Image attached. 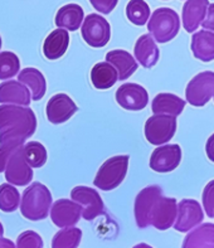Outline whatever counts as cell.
Wrapping results in <instances>:
<instances>
[{"label": "cell", "mask_w": 214, "mask_h": 248, "mask_svg": "<svg viewBox=\"0 0 214 248\" xmlns=\"http://www.w3.org/2000/svg\"><path fill=\"white\" fill-rule=\"evenodd\" d=\"M37 117L28 106L3 104L0 106V144L16 141L24 144L35 132Z\"/></svg>", "instance_id": "6da1fadb"}, {"label": "cell", "mask_w": 214, "mask_h": 248, "mask_svg": "<svg viewBox=\"0 0 214 248\" xmlns=\"http://www.w3.org/2000/svg\"><path fill=\"white\" fill-rule=\"evenodd\" d=\"M52 208V194L42 183H33L25 189L20 203L23 217L29 220H42L47 218Z\"/></svg>", "instance_id": "7a4b0ae2"}, {"label": "cell", "mask_w": 214, "mask_h": 248, "mask_svg": "<svg viewBox=\"0 0 214 248\" xmlns=\"http://www.w3.org/2000/svg\"><path fill=\"white\" fill-rule=\"evenodd\" d=\"M148 29L159 43H167L178 35L180 31V18L175 10L170 8H159L153 13Z\"/></svg>", "instance_id": "3957f363"}, {"label": "cell", "mask_w": 214, "mask_h": 248, "mask_svg": "<svg viewBox=\"0 0 214 248\" xmlns=\"http://www.w3.org/2000/svg\"><path fill=\"white\" fill-rule=\"evenodd\" d=\"M129 160V155H117V156L107 159L96 174V178L93 180L94 186H97L105 192L117 188L123 182L127 174Z\"/></svg>", "instance_id": "277c9868"}, {"label": "cell", "mask_w": 214, "mask_h": 248, "mask_svg": "<svg viewBox=\"0 0 214 248\" xmlns=\"http://www.w3.org/2000/svg\"><path fill=\"white\" fill-rule=\"evenodd\" d=\"M176 131V117L155 113L145 124V138L150 144L160 146L169 142Z\"/></svg>", "instance_id": "5b68a950"}, {"label": "cell", "mask_w": 214, "mask_h": 248, "mask_svg": "<svg viewBox=\"0 0 214 248\" xmlns=\"http://www.w3.org/2000/svg\"><path fill=\"white\" fill-rule=\"evenodd\" d=\"M214 96V72L204 71L193 77L185 88L186 101L192 106L203 107Z\"/></svg>", "instance_id": "8992f818"}, {"label": "cell", "mask_w": 214, "mask_h": 248, "mask_svg": "<svg viewBox=\"0 0 214 248\" xmlns=\"http://www.w3.org/2000/svg\"><path fill=\"white\" fill-rule=\"evenodd\" d=\"M83 41L93 48L105 47L111 38L110 23L102 16L88 14L81 27Z\"/></svg>", "instance_id": "52a82bcc"}, {"label": "cell", "mask_w": 214, "mask_h": 248, "mask_svg": "<svg viewBox=\"0 0 214 248\" xmlns=\"http://www.w3.org/2000/svg\"><path fill=\"white\" fill-rule=\"evenodd\" d=\"M6 182L16 186H25L33 179V169L24 155V145L16 149L10 156L5 169Z\"/></svg>", "instance_id": "ba28073f"}, {"label": "cell", "mask_w": 214, "mask_h": 248, "mask_svg": "<svg viewBox=\"0 0 214 248\" xmlns=\"http://www.w3.org/2000/svg\"><path fill=\"white\" fill-rule=\"evenodd\" d=\"M71 198L81 204L83 219L93 220L104 213L105 204L96 189L82 186H76L71 192Z\"/></svg>", "instance_id": "9c48e42d"}, {"label": "cell", "mask_w": 214, "mask_h": 248, "mask_svg": "<svg viewBox=\"0 0 214 248\" xmlns=\"http://www.w3.org/2000/svg\"><path fill=\"white\" fill-rule=\"evenodd\" d=\"M163 194V189L159 186H149L144 188L136 195L134 213H135L136 224L138 228H146L151 226L150 216L153 211V205L160 195Z\"/></svg>", "instance_id": "30bf717a"}, {"label": "cell", "mask_w": 214, "mask_h": 248, "mask_svg": "<svg viewBox=\"0 0 214 248\" xmlns=\"http://www.w3.org/2000/svg\"><path fill=\"white\" fill-rule=\"evenodd\" d=\"M182 161V148L178 144L160 145L150 157V168L156 173H170L179 167Z\"/></svg>", "instance_id": "8fae6325"}, {"label": "cell", "mask_w": 214, "mask_h": 248, "mask_svg": "<svg viewBox=\"0 0 214 248\" xmlns=\"http://www.w3.org/2000/svg\"><path fill=\"white\" fill-rule=\"evenodd\" d=\"M178 214V204L175 198H168L163 194L155 201L151 211L150 222L159 231H167L173 226Z\"/></svg>", "instance_id": "7c38bea8"}, {"label": "cell", "mask_w": 214, "mask_h": 248, "mask_svg": "<svg viewBox=\"0 0 214 248\" xmlns=\"http://www.w3.org/2000/svg\"><path fill=\"white\" fill-rule=\"evenodd\" d=\"M203 218H204V214H203V209L199 202L194 199H183L178 204V214H176L174 228L178 232H189L199 223H201Z\"/></svg>", "instance_id": "4fadbf2b"}, {"label": "cell", "mask_w": 214, "mask_h": 248, "mask_svg": "<svg viewBox=\"0 0 214 248\" xmlns=\"http://www.w3.org/2000/svg\"><path fill=\"white\" fill-rule=\"evenodd\" d=\"M77 111H78L77 105L66 93H57L52 96L46 107L48 121L54 125H60L68 121Z\"/></svg>", "instance_id": "5bb4252c"}, {"label": "cell", "mask_w": 214, "mask_h": 248, "mask_svg": "<svg viewBox=\"0 0 214 248\" xmlns=\"http://www.w3.org/2000/svg\"><path fill=\"white\" fill-rule=\"evenodd\" d=\"M82 217V207L75 201L60 199L50 208V219L60 228L73 227Z\"/></svg>", "instance_id": "9a60e30c"}, {"label": "cell", "mask_w": 214, "mask_h": 248, "mask_svg": "<svg viewBox=\"0 0 214 248\" xmlns=\"http://www.w3.org/2000/svg\"><path fill=\"white\" fill-rule=\"evenodd\" d=\"M116 101L120 106L129 111H140L149 102L148 91L138 83H125L116 91Z\"/></svg>", "instance_id": "2e32d148"}, {"label": "cell", "mask_w": 214, "mask_h": 248, "mask_svg": "<svg viewBox=\"0 0 214 248\" xmlns=\"http://www.w3.org/2000/svg\"><path fill=\"white\" fill-rule=\"evenodd\" d=\"M209 0H186L183 6V27L188 33L198 29L205 18Z\"/></svg>", "instance_id": "e0dca14e"}, {"label": "cell", "mask_w": 214, "mask_h": 248, "mask_svg": "<svg viewBox=\"0 0 214 248\" xmlns=\"http://www.w3.org/2000/svg\"><path fill=\"white\" fill-rule=\"evenodd\" d=\"M31 92L29 88L22 82L5 81L0 83V104H13L20 106L31 105Z\"/></svg>", "instance_id": "ac0fdd59"}, {"label": "cell", "mask_w": 214, "mask_h": 248, "mask_svg": "<svg viewBox=\"0 0 214 248\" xmlns=\"http://www.w3.org/2000/svg\"><path fill=\"white\" fill-rule=\"evenodd\" d=\"M134 53L138 63L145 68L154 67L160 57V50L155 44L154 37L150 34H142L138 38L135 43Z\"/></svg>", "instance_id": "d6986e66"}, {"label": "cell", "mask_w": 214, "mask_h": 248, "mask_svg": "<svg viewBox=\"0 0 214 248\" xmlns=\"http://www.w3.org/2000/svg\"><path fill=\"white\" fill-rule=\"evenodd\" d=\"M69 44V34L67 29L58 28L46 38L43 44V53L47 60H58L67 52Z\"/></svg>", "instance_id": "ffe728a7"}, {"label": "cell", "mask_w": 214, "mask_h": 248, "mask_svg": "<svg viewBox=\"0 0 214 248\" xmlns=\"http://www.w3.org/2000/svg\"><path fill=\"white\" fill-rule=\"evenodd\" d=\"M192 52L197 60L203 62L214 61V33L200 31L194 33L190 44Z\"/></svg>", "instance_id": "44dd1931"}, {"label": "cell", "mask_w": 214, "mask_h": 248, "mask_svg": "<svg viewBox=\"0 0 214 248\" xmlns=\"http://www.w3.org/2000/svg\"><path fill=\"white\" fill-rule=\"evenodd\" d=\"M106 61L117 69L120 81L129 78L130 76H132V73L135 72L138 67L135 58L127 50L122 49L110 50L106 54Z\"/></svg>", "instance_id": "7402d4cb"}, {"label": "cell", "mask_w": 214, "mask_h": 248, "mask_svg": "<svg viewBox=\"0 0 214 248\" xmlns=\"http://www.w3.org/2000/svg\"><path fill=\"white\" fill-rule=\"evenodd\" d=\"M91 81L94 88L108 90L119 81V72L107 61L106 62H98L92 67Z\"/></svg>", "instance_id": "603a6c76"}, {"label": "cell", "mask_w": 214, "mask_h": 248, "mask_svg": "<svg viewBox=\"0 0 214 248\" xmlns=\"http://www.w3.org/2000/svg\"><path fill=\"white\" fill-rule=\"evenodd\" d=\"M83 9L78 4H67L62 6L56 16V25L67 31H76L82 27L83 20Z\"/></svg>", "instance_id": "cb8c5ba5"}, {"label": "cell", "mask_w": 214, "mask_h": 248, "mask_svg": "<svg viewBox=\"0 0 214 248\" xmlns=\"http://www.w3.org/2000/svg\"><path fill=\"white\" fill-rule=\"evenodd\" d=\"M18 81L31 90V98L34 101H39L44 97L47 90V82L44 78L43 73L35 68H24L19 72Z\"/></svg>", "instance_id": "d4e9b609"}, {"label": "cell", "mask_w": 214, "mask_h": 248, "mask_svg": "<svg viewBox=\"0 0 214 248\" xmlns=\"http://www.w3.org/2000/svg\"><path fill=\"white\" fill-rule=\"evenodd\" d=\"M184 248H214V224L203 223L189 233L183 242Z\"/></svg>", "instance_id": "484cf974"}, {"label": "cell", "mask_w": 214, "mask_h": 248, "mask_svg": "<svg viewBox=\"0 0 214 248\" xmlns=\"http://www.w3.org/2000/svg\"><path fill=\"white\" fill-rule=\"evenodd\" d=\"M185 107V101L173 93H159L155 96L151 104V110L154 113H169L173 116H179Z\"/></svg>", "instance_id": "4316f807"}, {"label": "cell", "mask_w": 214, "mask_h": 248, "mask_svg": "<svg viewBox=\"0 0 214 248\" xmlns=\"http://www.w3.org/2000/svg\"><path fill=\"white\" fill-rule=\"evenodd\" d=\"M82 238V231L75 227H66L64 230L56 233L52 241L53 248H76L79 246Z\"/></svg>", "instance_id": "83f0119b"}, {"label": "cell", "mask_w": 214, "mask_h": 248, "mask_svg": "<svg viewBox=\"0 0 214 248\" xmlns=\"http://www.w3.org/2000/svg\"><path fill=\"white\" fill-rule=\"evenodd\" d=\"M20 204V194L13 184L0 186V211L5 213L15 212Z\"/></svg>", "instance_id": "f1b7e54d"}, {"label": "cell", "mask_w": 214, "mask_h": 248, "mask_svg": "<svg viewBox=\"0 0 214 248\" xmlns=\"http://www.w3.org/2000/svg\"><path fill=\"white\" fill-rule=\"evenodd\" d=\"M126 16L132 24L144 25L151 16L150 8L145 0H130L126 6Z\"/></svg>", "instance_id": "f546056e"}, {"label": "cell", "mask_w": 214, "mask_h": 248, "mask_svg": "<svg viewBox=\"0 0 214 248\" xmlns=\"http://www.w3.org/2000/svg\"><path fill=\"white\" fill-rule=\"evenodd\" d=\"M24 155L25 159L31 168H42L47 163V150L41 142L29 141L24 145Z\"/></svg>", "instance_id": "4dcf8cb0"}, {"label": "cell", "mask_w": 214, "mask_h": 248, "mask_svg": "<svg viewBox=\"0 0 214 248\" xmlns=\"http://www.w3.org/2000/svg\"><path fill=\"white\" fill-rule=\"evenodd\" d=\"M20 69V61L13 52L0 53V79L12 78Z\"/></svg>", "instance_id": "1f68e13d"}, {"label": "cell", "mask_w": 214, "mask_h": 248, "mask_svg": "<svg viewBox=\"0 0 214 248\" xmlns=\"http://www.w3.org/2000/svg\"><path fill=\"white\" fill-rule=\"evenodd\" d=\"M16 247L18 248H42L43 247V241L38 233L33 231H27L19 234L18 241H16Z\"/></svg>", "instance_id": "d6a6232c"}, {"label": "cell", "mask_w": 214, "mask_h": 248, "mask_svg": "<svg viewBox=\"0 0 214 248\" xmlns=\"http://www.w3.org/2000/svg\"><path fill=\"white\" fill-rule=\"evenodd\" d=\"M23 145L24 144H19L16 141H6L3 142V144H0V173L5 171L6 164L9 161L13 153L18 148L23 146Z\"/></svg>", "instance_id": "836d02e7"}, {"label": "cell", "mask_w": 214, "mask_h": 248, "mask_svg": "<svg viewBox=\"0 0 214 248\" xmlns=\"http://www.w3.org/2000/svg\"><path fill=\"white\" fill-rule=\"evenodd\" d=\"M203 207L209 218H214V180L209 182L203 190Z\"/></svg>", "instance_id": "e575fe53"}, {"label": "cell", "mask_w": 214, "mask_h": 248, "mask_svg": "<svg viewBox=\"0 0 214 248\" xmlns=\"http://www.w3.org/2000/svg\"><path fill=\"white\" fill-rule=\"evenodd\" d=\"M94 9L102 14H110L116 8L119 0H90Z\"/></svg>", "instance_id": "d590c367"}, {"label": "cell", "mask_w": 214, "mask_h": 248, "mask_svg": "<svg viewBox=\"0 0 214 248\" xmlns=\"http://www.w3.org/2000/svg\"><path fill=\"white\" fill-rule=\"evenodd\" d=\"M201 25H203V28L212 29L214 31V3L208 6V13Z\"/></svg>", "instance_id": "8d00e7d4"}, {"label": "cell", "mask_w": 214, "mask_h": 248, "mask_svg": "<svg viewBox=\"0 0 214 248\" xmlns=\"http://www.w3.org/2000/svg\"><path fill=\"white\" fill-rule=\"evenodd\" d=\"M205 153H207L208 159L214 163V134L208 139L207 144H205Z\"/></svg>", "instance_id": "74e56055"}, {"label": "cell", "mask_w": 214, "mask_h": 248, "mask_svg": "<svg viewBox=\"0 0 214 248\" xmlns=\"http://www.w3.org/2000/svg\"><path fill=\"white\" fill-rule=\"evenodd\" d=\"M6 245H9V246H12V247H14V245H13L10 241H5V239L0 238V247H1V246H6Z\"/></svg>", "instance_id": "f35d334b"}, {"label": "cell", "mask_w": 214, "mask_h": 248, "mask_svg": "<svg viewBox=\"0 0 214 248\" xmlns=\"http://www.w3.org/2000/svg\"><path fill=\"white\" fill-rule=\"evenodd\" d=\"M3 233H4V228H3V224L0 222V238L3 237Z\"/></svg>", "instance_id": "ab89813d"}, {"label": "cell", "mask_w": 214, "mask_h": 248, "mask_svg": "<svg viewBox=\"0 0 214 248\" xmlns=\"http://www.w3.org/2000/svg\"><path fill=\"white\" fill-rule=\"evenodd\" d=\"M0 48H1V37H0Z\"/></svg>", "instance_id": "60d3db41"}]
</instances>
